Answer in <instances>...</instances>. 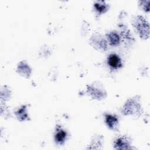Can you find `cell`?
<instances>
[{
  "label": "cell",
  "mask_w": 150,
  "mask_h": 150,
  "mask_svg": "<svg viewBox=\"0 0 150 150\" xmlns=\"http://www.w3.org/2000/svg\"><path fill=\"white\" fill-rule=\"evenodd\" d=\"M105 122L108 127L112 129H116L118 125V118L116 116L111 115V114H106L105 115Z\"/></svg>",
  "instance_id": "6"
},
{
  "label": "cell",
  "mask_w": 150,
  "mask_h": 150,
  "mask_svg": "<svg viewBox=\"0 0 150 150\" xmlns=\"http://www.w3.org/2000/svg\"><path fill=\"white\" fill-rule=\"evenodd\" d=\"M95 42H97V46L100 49H102L103 50H105L107 49V41L103 38H97L96 39H95L94 40Z\"/></svg>",
  "instance_id": "12"
},
{
  "label": "cell",
  "mask_w": 150,
  "mask_h": 150,
  "mask_svg": "<svg viewBox=\"0 0 150 150\" xmlns=\"http://www.w3.org/2000/svg\"><path fill=\"white\" fill-rule=\"evenodd\" d=\"M133 25L139 36L143 39H147L149 35V28L148 21L142 16H137L134 19Z\"/></svg>",
  "instance_id": "1"
},
{
  "label": "cell",
  "mask_w": 150,
  "mask_h": 150,
  "mask_svg": "<svg viewBox=\"0 0 150 150\" xmlns=\"http://www.w3.org/2000/svg\"><path fill=\"white\" fill-rule=\"evenodd\" d=\"M26 106H22L19 110L16 112V115L19 121H24L28 118V116L26 112Z\"/></svg>",
  "instance_id": "11"
},
{
  "label": "cell",
  "mask_w": 150,
  "mask_h": 150,
  "mask_svg": "<svg viewBox=\"0 0 150 150\" xmlns=\"http://www.w3.org/2000/svg\"><path fill=\"white\" fill-rule=\"evenodd\" d=\"M107 63L112 69H117L122 67V63L120 57L116 54H111L107 59Z\"/></svg>",
  "instance_id": "4"
},
{
  "label": "cell",
  "mask_w": 150,
  "mask_h": 150,
  "mask_svg": "<svg viewBox=\"0 0 150 150\" xmlns=\"http://www.w3.org/2000/svg\"><path fill=\"white\" fill-rule=\"evenodd\" d=\"M67 137V133L66 132L63 130L60 127L57 126L56 127V133L54 135V138H55V141L57 144H62Z\"/></svg>",
  "instance_id": "5"
},
{
  "label": "cell",
  "mask_w": 150,
  "mask_h": 150,
  "mask_svg": "<svg viewBox=\"0 0 150 150\" xmlns=\"http://www.w3.org/2000/svg\"><path fill=\"white\" fill-rule=\"evenodd\" d=\"M88 91L94 98H96L97 99H100L101 98L104 97H103L104 94L103 93V92L101 90H98L97 88H95L93 86H90L88 88Z\"/></svg>",
  "instance_id": "10"
},
{
  "label": "cell",
  "mask_w": 150,
  "mask_h": 150,
  "mask_svg": "<svg viewBox=\"0 0 150 150\" xmlns=\"http://www.w3.org/2000/svg\"><path fill=\"white\" fill-rule=\"evenodd\" d=\"M94 8L100 13L105 12L108 9V5L103 1H98L94 3Z\"/></svg>",
  "instance_id": "9"
},
{
  "label": "cell",
  "mask_w": 150,
  "mask_h": 150,
  "mask_svg": "<svg viewBox=\"0 0 150 150\" xmlns=\"http://www.w3.org/2000/svg\"><path fill=\"white\" fill-rule=\"evenodd\" d=\"M18 71L22 74V76L28 77L30 74V69L26 63L22 62L18 64Z\"/></svg>",
  "instance_id": "7"
},
{
  "label": "cell",
  "mask_w": 150,
  "mask_h": 150,
  "mask_svg": "<svg viewBox=\"0 0 150 150\" xmlns=\"http://www.w3.org/2000/svg\"><path fill=\"white\" fill-rule=\"evenodd\" d=\"M141 107L139 104L135 99H131L126 103L124 107V114L128 115L131 114H137L139 112Z\"/></svg>",
  "instance_id": "2"
},
{
  "label": "cell",
  "mask_w": 150,
  "mask_h": 150,
  "mask_svg": "<svg viewBox=\"0 0 150 150\" xmlns=\"http://www.w3.org/2000/svg\"><path fill=\"white\" fill-rule=\"evenodd\" d=\"M110 44L112 46H116L120 43V37L115 32H111L107 35Z\"/></svg>",
  "instance_id": "8"
},
{
  "label": "cell",
  "mask_w": 150,
  "mask_h": 150,
  "mask_svg": "<svg viewBox=\"0 0 150 150\" xmlns=\"http://www.w3.org/2000/svg\"><path fill=\"white\" fill-rule=\"evenodd\" d=\"M130 140L127 137H122L114 142V148L116 149H130Z\"/></svg>",
  "instance_id": "3"
}]
</instances>
